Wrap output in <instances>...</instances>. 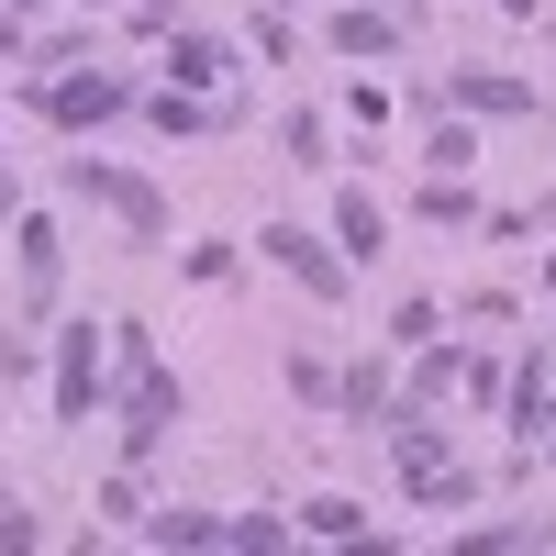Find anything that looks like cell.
I'll return each instance as SVG.
<instances>
[{
	"instance_id": "cell-2",
	"label": "cell",
	"mask_w": 556,
	"mask_h": 556,
	"mask_svg": "<svg viewBox=\"0 0 556 556\" xmlns=\"http://www.w3.org/2000/svg\"><path fill=\"white\" fill-rule=\"evenodd\" d=\"M56 401L89 412V334H67V367H56Z\"/></svg>"
},
{
	"instance_id": "cell-1",
	"label": "cell",
	"mask_w": 556,
	"mask_h": 556,
	"mask_svg": "<svg viewBox=\"0 0 556 556\" xmlns=\"http://www.w3.org/2000/svg\"><path fill=\"white\" fill-rule=\"evenodd\" d=\"M267 256L290 267V278H312V290H334V256H323L312 235H267Z\"/></svg>"
}]
</instances>
